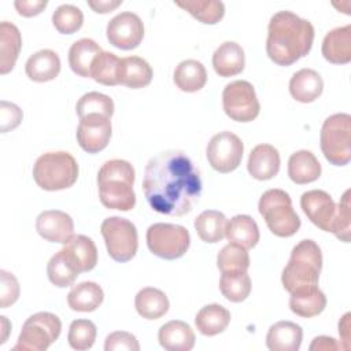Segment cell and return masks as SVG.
<instances>
[{
    "label": "cell",
    "mask_w": 351,
    "mask_h": 351,
    "mask_svg": "<svg viewBox=\"0 0 351 351\" xmlns=\"http://www.w3.org/2000/svg\"><path fill=\"white\" fill-rule=\"evenodd\" d=\"M319 145L329 163L348 165L351 160V115L340 112L328 117L321 128Z\"/></svg>",
    "instance_id": "52a82bcc"
},
{
    "label": "cell",
    "mask_w": 351,
    "mask_h": 351,
    "mask_svg": "<svg viewBox=\"0 0 351 351\" xmlns=\"http://www.w3.org/2000/svg\"><path fill=\"white\" fill-rule=\"evenodd\" d=\"M47 0H15L14 7L16 8L18 14L26 18L36 16L43 12V10L47 7Z\"/></svg>",
    "instance_id": "c3c4849f"
},
{
    "label": "cell",
    "mask_w": 351,
    "mask_h": 351,
    "mask_svg": "<svg viewBox=\"0 0 351 351\" xmlns=\"http://www.w3.org/2000/svg\"><path fill=\"white\" fill-rule=\"evenodd\" d=\"M22 117H23V114L16 104L1 100V103H0V130H1V133L15 129L21 123Z\"/></svg>",
    "instance_id": "7dc6e473"
},
{
    "label": "cell",
    "mask_w": 351,
    "mask_h": 351,
    "mask_svg": "<svg viewBox=\"0 0 351 351\" xmlns=\"http://www.w3.org/2000/svg\"><path fill=\"white\" fill-rule=\"evenodd\" d=\"M225 237L229 243L250 250L254 248L259 241V228L252 217L239 214L228 221Z\"/></svg>",
    "instance_id": "4316f807"
},
{
    "label": "cell",
    "mask_w": 351,
    "mask_h": 351,
    "mask_svg": "<svg viewBox=\"0 0 351 351\" xmlns=\"http://www.w3.org/2000/svg\"><path fill=\"white\" fill-rule=\"evenodd\" d=\"M60 332L62 322L58 315L48 311L36 313L25 321L14 350L45 351L58 340Z\"/></svg>",
    "instance_id": "ba28073f"
},
{
    "label": "cell",
    "mask_w": 351,
    "mask_h": 351,
    "mask_svg": "<svg viewBox=\"0 0 351 351\" xmlns=\"http://www.w3.org/2000/svg\"><path fill=\"white\" fill-rule=\"evenodd\" d=\"M244 145L240 137L232 132H219L211 137L206 148L210 166L219 173H230L239 167L243 159Z\"/></svg>",
    "instance_id": "7c38bea8"
},
{
    "label": "cell",
    "mask_w": 351,
    "mask_h": 351,
    "mask_svg": "<svg viewBox=\"0 0 351 351\" xmlns=\"http://www.w3.org/2000/svg\"><path fill=\"white\" fill-rule=\"evenodd\" d=\"M104 350L106 351H119V350L138 351L140 344L134 335H132L129 332H123V330H117V332L110 333L106 337Z\"/></svg>",
    "instance_id": "bcb514c9"
},
{
    "label": "cell",
    "mask_w": 351,
    "mask_h": 351,
    "mask_svg": "<svg viewBox=\"0 0 351 351\" xmlns=\"http://www.w3.org/2000/svg\"><path fill=\"white\" fill-rule=\"evenodd\" d=\"M217 266L221 273L247 271L250 267V255L245 248L229 243L217 255Z\"/></svg>",
    "instance_id": "ab89813d"
},
{
    "label": "cell",
    "mask_w": 351,
    "mask_h": 351,
    "mask_svg": "<svg viewBox=\"0 0 351 351\" xmlns=\"http://www.w3.org/2000/svg\"><path fill=\"white\" fill-rule=\"evenodd\" d=\"M322 56L335 64L351 62V25L336 27L326 33L321 47Z\"/></svg>",
    "instance_id": "ac0fdd59"
},
{
    "label": "cell",
    "mask_w": 351,
    "mask_h": 351,
    "mask_svg": "<svg viewBox=\"0 0 351 351\" xmlns=\"http://www.w3.org/2000/svg\"><path fill=\"white\" fill-rule=\"evenodd\" d=\"M119 66L121 58L112 52L101 51L92 63L90 78L107 86L119 85Z\"/></svg>",
    "instance_id": "74e56055"
},
{
    "label": "cell",
    "mask_w": 351,
    "mask_h": 351,
    "mask_svg": "<svg viewBox=\"0 0 351 351\" xmlns=\"http://www.w3.org/2000/svg\"><path fill=\"white\" fill-rule=\"evenodd\" d=\"M122 4V0H88V5L97 14H107Z\"/></svg>",
    "instance_id": "f907efd6"
},
{
    "label": "cell",
    "mask_w": 351,
    "mask_h": 351,
    "mask_svg": "<svg viewBox=\"0 0 351 351\" xmlns=\"http://www.w3.org/2000/svg\"><path fill=\"white\" fill-rule=\"evenodd\" d=\"M245 66L244 49L234 41L222 43L213 53V67L219 77L240 74Z\"/></svg>",
    "instance_id": "d6986e66"
},
{
    "label": "cell",
    "mask_w": 351,
    "mask_h": 351,
    "mask_svg": "<svg viewBox=\"0 0 351 351\" xmlns=\"http://www.w3.org/2000/svg\"><path fill=\"white\" fill-rule=\"evenodd\" d=\"M101 236L108 255L117 262H129L138 248V234L133 222L122 217H108L101 222Z\"/></svg>",
    "instance_id": "9c48e42d"
},
{
    "label": "cell",
    "mask_w": 351,
    "mask_h": 351,
    "mask_svg": "<svg viewBox=\"0 0 351 351\" xmlns=\"http://www.w3.org/2000/svg\"><path fill=\"white\" fill-rule=\"evenodd\" d=\"M111 118L100 114H88L80 118L77 128V141L88 154L103 151L111 138Z\"/></svg>",
    "instance_id": "5bb4252c"
},
{
    "label": "cell",
    "mask_w": 351,
    "mask_h": 351,
    "mask_svg": "<svg viewBox=\"0 0 351 351\" xmlns=\"http://www.w3.org/2000/svg\"><path fill=\"white\" fill-rule=\"evenodd\" d=\"M22 37L19 29L7 21L0 23V73H10L19 56Z\"/></svg>",
    "instance_id": "83f0119b"
},
{
    "label": "cell",
    "mask_w": 351,
    "mask_h": 351,
    "mask_svg": "<svg viewBox=\"0 0 351 351\" xmlns=\"http://www.w3.org/2000/svg\"><path fill=\"white\" fill-rule=\"evenodd\" d=\"M100 52V45L92 38H81L73 43L69 49L70 69L80 77L90 78L92 63Z\"/></svg>",
    "instance_id": "d6a6232c"
},
{
    "label": "cell",
    "mask_w": 351,
    "mask_h": 351,
    "mask_svg": "<svg viewBox=\"0 0 351 351\" xmlns=\"http://www.w3.org/2000/svg\"><path fill=\"white\" fill-rule=\"evenodd\" d=\"M300 207L317 228L330 232L336 203L328 192L322 189H311L304 192L300 197Z\"/></svg>",
    "instance_id": "9a60e30c"
},
{
    "label": "cell",
    "mask_w": 351,
    "mask_h": 351,
    "mask_svg": "<svg viewBox=\"0 0 351 351\" xmlns=\"http://www.w3.org/2000/svg\"><path fill=\"white\" fill-rule=\"evenodd\" d=\"M326 307V296L317 287H304L291 292L289 308L299 317L311 318L321 314Z\"/></svg>",
    "instance_id": "603a6c76"
},
{
    "label": "cell",
    "mask_w": 351,
    "mask_h": 351,
    "mask_svg": "<svg viewBox=\"0 0 351 351\" xmlns=\"http://www.w3.org/2000/svg\"><path fill=\"white\" fill-rule=\"evenodd\" d=\"M322 90L324 80L313 69H300L291 77L289 93L296 101L311 103L321 96Z\"/></svg>",
    "instance_id": "44dd1931"
},
{
    "label": "cell",
    "mask_w": 351,
    "mask_h": 351,
    "mask_svg": "<svg viewBox=\"0 0 351 351\" xmlns=\"http://www.w3.org/2000/svg\"><path fill=\"white\" fill-rule=\"evenodd\" d=\"M229 322V310L217 303L202 307L195 317V325L203 336H215L222 333L228 328Z\"/></svg>",
    "instance_id": "836d02e7"
},
{
    "label": "cell",
    "mask_w": 351,
    "mask_h": 351,
    "mask_svg": "<svg viewBox=\"0 0 351 351\" xmlns=\"http://www.w3.org/2000/svg\"><path fill=\"white\" fill-rule=\"evenodd\" d=\"M314 34L310 21L292 11H278L267 26V56L278 66H291L310 52Z\"/></svg>",
    "instance_id": "7a4b0ae2"
},
{
    "label": "cell",
    "mask_w": 351,
    "mask_h": 351,
    "mask_svg": "<svg viewBox=\"0 0 351 351\" xmlns=\"http://www.w3.org/2000/svg\"><path fill=\"white\" fill-rule=\"evenodd\" d=\"M25 71L26 75L36 82L55 80L60 73L59 55L52 49L37 51L26 60Z\"/></svg>",
    "instance_id": "cb8c5ba5"
},
{
    "label": "cell",
    "mask_w": 351,
    "mask_h": 351,
    "mask_svg": "<svg viewBox=\"0 0 351 351\" xmlns=\"http://www.w3.org/2000/svg\"><path fill=\"white\" fill-rule=\"evenodd\" d=\"M321 171V163L311 151H296L288 159V176L295 184L304 185L314 182L319 178Z\"/></svg>",
    "instance_id": "d4e9b609"
},
{
    "label": "cell",
    "mask_w": 351,
    "mask_h": 351,
    "mask_svg": "<svg viewBox=\"0 0 351 351\" xmlns=\"http://www.w3.org/2000/svg\"><path fill=\"white\" fill-rule=\"evenodd\" d=\"M219 291L229 302L240 303L251 293V278L247 271H225L219 278Z\"/></svg>",
    "instance_id": "f35d334b"
},
{
    "label": "cell",
    "mask_w": 351,
    "mask_h": 351,
    "mask_svg": "<svg viewBox=\"0 0 351 351\" xmlns=\"http://www.w3.org/2000/svg\"><path fill=\"white\" fill-rule=\"evenodd\" d=\"M143 191L156 213L182 217L202 195V180L191 158L177 149L152 156L144 170Z\"/></svg>",
    "instance_id": "6da1fadb"
},
{
    "label": "cell",
    "mask_w": 351,
    "mask_h": 351,
    "mask_svg": "<svg viewBox=\"0 0 351 351\" xmlns=\"http://www.w3.org/2000/svg\"><path fill=\"white\" fill-rule=\"evenodd\" d=\"M104 300L101 287L93 281H84L74 285L67 295V304L74 311H95Z\"/></svg>",
    "instance_id": "f546056e"
},
{
    "label": "cell",
    "mask_w": 351,
    "mask_h": 351,
    "mask_svg": "<svg viewBox=\"0 0 351 351\" xmlns=\"http://www.w3.org/2000/svg\"><path fill=\"white\" fill-rule=\"evenodd\" d=\"M173 81L182 92H197L207 82V71L202 62L186 59L178 63L173 73Z\"/></svg>",
    "instance_id": "4dcf8cb0"
},
{
    "label": "cell",
    "mask_w": 351,
    "mask_h": 351,
    "mask_svg": "<svg viewBox=\"0 0 351 351\" xmlns=\"http://www.w3.org/2000/svg\"><path fill=\"white\" fill-rule=\"evenodd\" d=\"M133 184L134 169L128 160H107L97 173L99 197L101 204L111 210L130 211L136 206Z\"/></svg>",
    "instance_id": "3957f363"
},
{
    "label": "cell",
    "mask_w": 351,
    "mask_h": 351,
    "mask_svg": "<svg viewBox=\"0 0 351 351\" xmlns=\"http://www.w3.org/2000/svg\"><path fill=\"white\" fill-rule=\"evenodd\" d=\"M78 118L88 114H100L111 118L114 114V101L110 96L100 92H88L81 96L77 103Z\"/></svg>",
    "instance_id": "b9f144b4"
},
{
    "label": "cell",
    "mask_w": 351,
    "mask_h": 351,
    "mask_svg": "<svg viewBox=\"0 0 351 351\" xmlns=\"http://www.w3.org/2000/svg\"><path fill=\"white\" fill-rule=\"evenodd\" d=\"M134 307L143 318L158 319L169 311L170 303L163 291L154 287H145L137 292L134 298Z\"/></svg>",
    "instance_id": "1f68e13d"
},
{
    "label": "cell",
    "mask_w": 351,
    "mask_h": 351,
    "mask_svg": "<svg viewBox=\"0 0 351 351\" xmlns=\"http://www.w3.org/2000/svg\"><path fill=\"white\" fill-rule=\"evenodd\" d=\"M222 107L225 114L237 122H251L261 111L252 84L244 80L233 81L223 88Z\"/></svg>",
    "instance_id": "8fae6325"
},
{
    "label": "cell",
    "mask_w": 351,
    "mask_h": 351,
    "mask_svg": "<svg viewBox=\"0 0 351 351\" xmlns=\"http://www.w3.org/2000/svg\"><path fill=\"white\" fill-rule=\"evenodd\" d=\"M107 40L115 48L129 51L140 45L144 37V25L134 12L125 11L115 15L107 23Z\"/></svg>",
    "instance_id": "4fadbf2b"
},
{
    "label": "cell",
    "mask_w": 351,
    "mask_h": 351,
    "mask_svg": "<svg viewBox=\"0 0 351 351\" xmlns=\"http://www.w3.org/2000/svg\"><path fill=\"white\" fill-rule=\"evenodd\" d=\"M47 274L49 281L58 288H66L74 284L80 271L74 267L64 250L62 248L51 256L47 265Z\"/></svg>",
    "instance_id": "8d00e7d4"
},
{
    "label": "cell",
    "mask_w": 351,
    "mask_h": 351,
    "mask_svg": "<svg viewBox=\"0 0 351 351\" xmlns=\"http://www.w3.org/2000/svg\"><path fill=\"white\" fill-rule=\"evenodd\" d=\"M145 239L148 250L154 255L167 261L185 255L191 244L189 232L184 226L165 222L151 225L147 229Z\"/></svg>",
    "instance_id": "30bf717a"
},
{
    "label": "cell",
    "mask_w": 351,
    "mask_h": 351,
    "mask_svg": "<svg viewBox=\"0 0 351 351\" xmlns=\"http://www.w3.org/2000/svg\"><path fill=\"white\" fill-rule=\"evenodd\" d=\"M177 7L188 11L195 19L206 25L218 23L225 15V4L215 0H185L176 1Z\"/></svg>",
    "instance_id": "d590c367"
},
{
    "label": "cell",
    "mask_w": 351,
    "mask_h": 351,
    "mask_svg": "<svg viewBox=\"0 0 351 351\" xmlns=\"http://www.w3.org/2000/svg\"><path fill=\"white\" fill-rule=\"evenodd\" d=\"M280 165L281 159L277 148L270 144H258L250 152L247 169L252 178L266 181L277 176Z\"/></svg>",
    "instance_id": "e0dca14e"
},
{
    "label": "cell",
    "mask_w": 351,
    "mask_h": 351,
    "mask_svg": "<svg viewBox=\"0 0 351 351\" xmlns=\"http://www.w3.org/2000/svg\"><path fill=\"white\" fill-rule=\"evenodd\" d=\"M84 14L73 4H62L52 14V25L62 34H73L81 29Z\"/></svg>",
    "instance_id": "60d3db41"
},
{
    "label": "cell",
    "mask_w": 351,
    "mask_h": 351,
    "mask_svg": "<svg viewBox=\"0 0 351 351\" xmlns=\"http://www.w3.org/2000/svg\"><path fill=\"white\" fill-rule=\"evenodd\" d=\"M67 340L77 351L89 350L96 340V325L90 319H75L70 324Z\"/></svg>",
    "instance_id": "7bdbcfd3"
},
{
    "label": "cell",
    "mask_w": 351,
    "mask_h": 351,
    "mask_svg": "<svg viewBox=\"0 0 351 351\" xmlns=\"http://www.w3.org/2000/svg\"><path fill=\"white\" fill-rule=\"evenodd\" d=\"M0 307L7 308L19 298V282L14 274L5 270L0 271Z\"/></svg>",
    "instance_id": "f6af8a7d"
},
{
    "label": "cell",
    "mask_w": 351,
    "mask_h": 351,
    "mask_svg": "<svg viewBox=\"0 0 351 351\" xmlns=\"http://www.w3.org/2000/svg\"><path fill=\"white\" fill-rule=\"evenodd\" d=\"M350 189L344 192L339 204H336L335 217L330 225V232L341 241L350 243L351 236V204H350Z\"/></svg>",
    "instance_id": "ee69618b"
},
{
    "label": "cell",
    "mask_w": 351,
    "mask_h": 351,
    "mask_svg": "<svg viewBox=\"0 0 351 351\" xmlns=\"http://www.w3.org/2000/svg\"><path fill=\"white\" fill-rule=\"evenodd\" d=\"M152 69L149 63L140 56H128L121 59L119 84L132 89H140L151 84Z\"/></svg>",
    "instance_id": "f1b7e54d"
},
{
    "label": "cell",
    "mask_w": 351,
    "mask_h": 351,
    "mask_svg": "<svg viewBox=\"0 0 351 351\" xmlns=\"http://www.w3.org/2000/svg\"><path fill=\"white\" fill-rule=\"evenodd\" d=\"M339 333L343 340V348L348 350L350 348V313L344 314L341 321L339 322Z\"/></svg>",
    "instance_id": "816d5d0a"
},
{
    "label": "cell",
    "mask_w": 351,
    "mask_h": 351,
    "mask_svg": "<svg viewBox=\"0 0 351 351\" xmlns=\"http://www.w3.org/2000/svg\"><path fill=\"white\" fill-rule=\"evenodd\" d=\"M66 255L80 271H89L97 263V248L93 240L84 234H74L63 247Z\"/></svg>",
    "instance_id": "484cf974"
},
{
    "label": "cell",
    "mask_w": 351,
    "mask_h": 351,
    "mask_svg": "<svg viewBox=\"0 0 351 351\" xmlns=\"http://www.w3.org/2000/svg\"><path fill=\"white\" fill-rule=\"evenodd\" d=\"M322 269V252L319 245L310 239L299 241L291 251L289 261L282 270L281 282L289 293L304 287L318 284Z\"/></svg>",
    "instance_id": "277c9868"
},
{
    "label": "cell",
    "mask_w": 351,
    "mask_h": 351,
    "mask_svg": "<svg viewBox=\"0 0 351 351\" xmlns=\"http://www.w3.org/2000/svg\"><path fill=\"white\" fill-rule=\"evenodd\" d=\"M33 178L44 191H62L74 185L78 178V163L66 151L45 152L33 166Z\"/></svg>",
    "instance_id": "5b68a950"
},
{
    "label": "cell",
    "mask_w": 351,
    "mask_h": 351,
    "mask_svg": "<svg viewBox=\"0 0 351 351\" xmlns=\"http://www.w3.org/2000/svg\"><path fill=\"white\" fill-rule=\"evenodd\" d=\"M36 230L47 241L66 244L74 236V222L64 211L45 210L36 218Z\"/></svg>",
    "instance_id": "2e32d148"
},
{
    "label": "cell",
    "mask_w": 351,
    "mask_h": 351,
    "mask_svg": "<svg viewBox=\"0 0 351 351\" xmlns=\"http://www.w3.org/2000/svg\"><path fill=\"white\" fill-rule=\"evenodd\" d=\"M158 340L167 351H189L195 346V332L184 321L173 319L160 326Z\"/></svg>",
    "instance_id": "ffe728a7"
},
{
    "label": "cell",
    "mask_w": 351,
    "mask_h": 351,
    "mask_svg": "<svg viewBox=\"0 0 351 351\" xmlns=\"http://www.w3.org/2000/svg\"><path fill=\"white\" fill-rule=\"evenodd\" d=\"M269 230L278 237H291L300 228V218L292 207L291 196L278 188L267 189L258 203Z\"/></svg>",
    "instance_id": "8992f818"
},
{
    "label": "cell",
    "mask_w": 351,
    "mask_h": 351,
    "mask_svg": "<svg viewBox=\"0 0 351 351\" xmlns=\"http://www.w3.org/2000/svg\"><path fill=\"white\" fill-rule=\"evenodd\" d=\"M228 219L223 213L218 210H206L195 219V229L197 236L204 243L215 244L225 237Z\"/></svg>",
    "instance_id": "e575fe53"
},
{
    "label": "cell",
    "mask_w": 351,
    "mask_h": 351,
    "mask_svg": "<svg viewBox=\"0 0 351 351\" xmlns=\"http://www.w3.org/2000/svg\"><path fill=\"white\" fill-rule=\"evenodd\" d=\"M0 318H1V328L4 329V333H3V336H1V340H0V343H4V341H5V339H7V330H8V329H7V325H8L10 322L7 321V318H5L4 315H1Z\"/></svg>",
    "instance_id": "f5cc1de1"
},
{
    "label": "cell",
    "mask_w": 351,
    "mask_h": 351,
    "mask_svg": "<svg viewBox=\"0 0 351 351\" xmlns=\"http://www.w3.org/2000/svg\"><path fill=\"white\" fill-rule=\"evenodd\" d=\"M303 339L302 328L291 321H278L269 328L266 346L270 351H298Z\"/></svg>",
    "instance_id": "7402d4cb"
},
{
    "label": "cell",
    "mask_w": 351,
    "mask_h": 351,
    "mask_svg": "<svg viewBox=\"0 0 351 351\" xmlns=\"http://www.w3.org/2000/svg\"><path fill=\"white\" fill-rule=\"evenodd\" d=\"M339 348H343V346L339 344L333 337L328 336H318L310 344V351H333Z\"/></svg>",
    "instance_id": "681fc988"
}]
</instances>
